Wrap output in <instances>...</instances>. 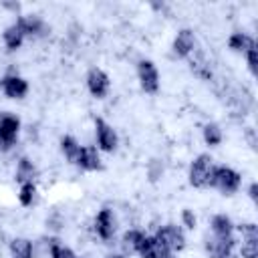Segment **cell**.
Listing matches in <instances>:
<instances>
[{
	"mask_svg": "<svg viewBox=\"0 0 258 258\" xmlns=\"http://www.w3.org/2000/svg\"><path fill=\"white\" fill-rule=\"evenodd\" d=\"M214 157L210 153H198L187 167V181L194 189H210L212 173H214Z\"/></svg>",
	"mask_w": 258,
	"mask_h": 258,
	"instance_id": "6da1fadb",
	"label": "cell"
},
{
	"mask_svg": "<svg viewBox=\"0 0 258 258\" xmlns=\"http://www.w3.org/2000/svg\"><path fill=\"white\" fill-rule=\"evenodd\" d=\"M240 187H242V173L238 169H234L232 165H226V163L214 167L210 189H216L222 196L230 198V196L238 194Z\"/></svg>",
	"mask_w": 258,
	"mask_h": 258,
	"instance_id": "7a4b0ae2",
	"label": "cell"
},
{
	"mask_svg": "<svg viewBox=\"0 0 258 258\" xmlns=\"http://www.w3.org/2000/svg\"><path fill=\"white\" fill-rule=\"evenodd\" d=\"M153 236L157 238V242L171 254H179L185 246H187V236H185V230L175 224V222H165L161 226L155 228Z\"/></svg>",
	"mask_w": 258,
	"mask_h": 258,
	"instance_id": "3957f363",
	"label": "cell"
},
{
	"mask_svg": "<svg viewBox=\"0 0 258 258\" xmlns=\"http://www.w3.org/2000/svg\"><path fill=\"white\" fill-rule=\"evenodd\" d=\"M22 121L18 115L6 111L0 115V153H10L20 137Z\"/></svg>",
	"mask_w": 258,
	"mask_h": 258,
	"instance_id": "277c9868",
	"label": "cell"
},
{
	"mask_svg": "<svg viewBox=\"0 0 258 258\" xmlns=\"http://www.w3.org/2000/svg\"><path fill=\"white\" fill-rule=\"evenodd\" d=\"M135 75L139 81V87L147 95H157L161 87V75L157 64L151 58H139L135 64Z\"/></svg>",
	"mask_w": 258,
	"mask_h": 258,
	"instance_id": "5b68a950",
	"label": "cell"
},
{
	"mask_svg": "<svg viewBox=\"0 0 258 258\" xmlns=\"http://www.w3.org/2000/svg\"><path fill=\"white\" fill-rule=\"evenodd\" d=\"M93 129H95V141H97L95 145H97V149L101 153H113V151H117V147H119V135H117L115 127L109 121H105L103 117H97L95 123H93Z\"/></svg>",
	"mask_w": 258,
	"mask_h": 258,
	"instance_id": "8992f818",
	"label": "cell"
},
{
	"mask_svg": "<svg viewBox=\"0 0 258 258\" xmlns=\"http://www.w3.org/2000/svg\"><path fill=\"white\" fill-rule=\"evenodd\" d=\"M93 232L101 242H111L117 236V216L111 208H101L93 218Z\"/></svg>",
	"mask_w": 258,
	"mask_h": 258,
	"instance_id": "52a82bcc",
	"label": "cell"
},
{
	"mask_svg": "<svg viewBox=\"0 0 258 258\" xmlns=\"http://www.w3.org/2000/svg\"><path fill=\"white\" fill-rule=\"evenodd\" d=\"M238 238H218L208 234L204 238V250L208 258H234Z\"/></svg>",
	"mask_w": 258,
	"mask_h": 258,
	"instance_id": "ba28073f",
	"label": "cell"
},
{
	"mask_svg": "<svg viewBox=\"0 0 258 258\" xmlns=\"http://www.w3.org/2000/svg\"><path fill=\"white\" fill-rule=\"evenodd\" d=\"M85 85H87L89 95L95 97V99H105L109 95V91H111V79L101 67H91L87 71Z\"/></svg>",
	"mask_w": 258,
	"mask_h": 258,
	"instance_id": "9c48e42d",
	"label": "cell"
},
{
	"mask_svg": "<svg viewBox=\"0 0 258 258\" xmlns=\"http://www.w3.org/2000/svg\"><path fill=\"white\" fill-rule=\"evenodd\" d=\"M0 91L4 93L6 99H12V101H22L28 91H30V85L28 81L18 75V73H6L2 79H0Z\"/></svg>",
	"mask_w": 258,
	"mask_h": 258,
	"instance_id": "30bf717a",
	"label": "cell"
},
{
	"mask_svg": "<svg viewBox=\"0 0 258 258\" xmlns=\"http://www.w3.org/2000/svg\"><path fill=\"white\" fill-rule=\"evenodd\" d=\"M198 50V38L191 28H179L171 40V52L175 58H189Z\"/></svg>",
	"mask_w": 258,
	"mask_h": 258,
	"instance_id": "8fae6325",
	"label": "cell"
},
{
	"mask_svg": "<svg viewBox=\"0 0 258 258\" xmlns=\"http://www.w3.org/2000/svg\"><path fill=\"white\" fill-rule=\"evenodd\" d=\"M75 165L81 171H87V173L101 171L103 169V157H101V151L97 149V145H91V143L81 145L79 155L75 159Z\"/></svg>",
	"mask_w": 258,
	"mask_h": 258,
	"instance_id": "7c38bea8",
	"label": "cell"
},
{
	"mask_svg": "<svg viewBox=\"0 0 258 258\" xmlns=\"http://www.w3.org/2000/svg\"><path fill=\"white\" fill-rule=\"evenodd\" d=\"M16 22L24 30L26 38H44L50 32V26L46 24V20L40 14H18Z\"/></svg>",
	"mask_w": 258,
	"mask_h": 258,
	"instance_id": "4fadbf2b",
	"label": "cell"
},
{
	"mask_svg": "<svg viewBox=\"0 0 258 258\" xmlns=\"http://www.w3.org/2000/svg\"><path fill=\"white\" fill-rule=\"evenodd\" d=\"M210 234L212 236H218V238H236V224L234 220L224 214V212H218L210 218Z\"/></svg>",
	"mask_w": 258,
	"mask_h": 258,
	"instance_id": "5bb4252c",
	"label": "cell"
},
{
	"mask_svg": "<svg viewBox=\"0 0 258 258\" xmlns=\"http://www.w3.org/2000/svg\"><path fill=\"white\" fill-rule=\"evenodd\" d=\"M163 254H169V252L157 242V238L153 234H145L135 250V256H139V258H161Z\"/></svg>",
	"mask_w": 258,
	"mask_h": 258,
	"instance_id": "9a60e30c",
	"label": "cell"
},
{
	"mask_svg": "<svg viewBox=\"0 0 258 258\" xmlns=\"http://www.w3.org/2000/svg\"><path fill=\"white\" fill-rule=\"evenodd\" d=\"M24 40H26V34H24V30L20 28V24H18L16 20L10 22V24L4 28V32H2V42H4V46H6L8 52L18 50V48L24 44Z\"/></svg>",
	"mask_w": 258,
	"mask_h": 258,
	"instance_id": "2e32d148",
	"label": "cell"
},
{
	"mask_svg": "<svg viewBox=\"0 0 258 258\" xmlns=\"http://www.w3.org/2000/svg\"><path fill=\"white\" fill-rule=\"evenodd\" d=\"M8 252H10V258H34L36 256V244L30 238L16 236L10 240Z\"/></svg>",
	"mask_w": 258,
	"mask_h": 258,
	"instance_id": "e0dca14e",
	"label": "cell"
},
{
	"mask_svg": "<svg viewBox=\"0 0 258 258\" xmlns=\"http://www.w3.org/2000/svg\"><path fill=\"white\" fill-rule=\"evenodd\" d=\"M256 46V38L244 30H234L230 36H228V48L232 52H238V54H244L246 50L254 48Z\"/></svg>",
	"mask_w": 258,
	"mask_h": 258,
	"instance_id": "ac0fdd59",
	"label": "cell"
},
{
	"mask_svg": "<svg viewBox=\"0 0 258 258\" xmlns=\"http://www.w3.org/2000/svg\"><path fill=\"white\" fill-rule=\"evenodd\" d=\"M36 175H38V169H36L34 161L30 157H26V155L18 157L16 167H14V179L18 181V185L20 183H26V181H34Z\"/></svg>",
	"mask_w": 258,
	"mask_h": 258,
	"instance_id": "d6986e66",
	"label": "cell"
},
{
	"mask_svg": "<svg viewBox=\"0 0 258 258\" xmlns=\"http://www.w3.org/2000/svg\"><path fill=\"white\" fill-rule=\"evenodd\" d=\"M145 234H147V232L141 230V228H129V230H125L123 236H121V252H123L125 256H133L135 250H137V246H139V242L143 240Z\"/></svg>",
	"mask_w": 258,
	"mask_h": 258,
	"instance_id": "ffe728a7",
	"label": "cell"
},
{
	"mask_svg": "<svg viewBox=\"0 0 258 258\" xmlns=\"http://www.w3.org/2000/svg\"><path fill=\"white\" fill-rule=\"evenodd\" d=\"M202 139L208 147H220L224 141V129L220 127V123L210 121L202 127Z\"/></svg>",
	"mask_w": 258,
	"mask_h": 258,
	"instance_id": "44dd1931",
	"label": "cell"
},
{
	"mask_svg": "<svg viewBox=\"0 0 258 258\" xmlns=\"http://www.w3.org/2000/svg\"><path fill=\"white\" fill-rule=\"evenodd\" d=\"M46 242H48L46 244V250H48V256L50 258H83L71 246H67L64 242H60L58 238H48Z\"/></svg>",
	"mask_w": 258,
	"mask_h": 258,
	"instance_id": "7402d4cb",
	"label": "cell"
},
{
	"mask_svg": "<svg viewBox=\"0 0 258 258\" xmlns=\"http://www.w3.org/2000/svg\"><path fill=\"white\" fill-rule=\"evenodd\" d=\"M58 149H60V153H62V157L67 161L75 163V159L79 155V149H81V143H79V139L75 135H62L58 139Z\"/></svg>",
	"mask_w": 258,
	"mask_h": 258,
	"instance_id": "603a6c76",
	"label": "cell"
},
{
	"mask_svg": "<svg viewBox=\"0 0 258 258\" xmlns=\"http://www.w3.org/2000/svg\"><path fill=\"white\" fill-rule=\"evenodd\" d=\"M16 198H18V204H20L22 208H30V206H34V204H36V198H38V187H36V183H34V181L20 183V185H18V194H16Z\"/></svg>",
	"mask_w": 258,
	"mask_h": 258,
	"instance_id": "cb8c5ba5",
	"label": "cell"
},
{
	"mask_svg": "<svg viewBox=\"0 0 258 258\" xmlns=\"http://www.w3.org/2000/svg\"><path fill=\"white\" fill-rule=\"evenodd\" d=\"M236 250L240 258H258V238H240Z\"/></svg>",
	"mask_w": 258,
	"mask_h": 258,
	"instance_id": "d4e9b609",
	"label": "cell"
},
{
	"mask_svg": "<svg viewBox=\"0 0 258 258\" xmlns=\"http://www.w3.org/2000/svg\"><path fill=\"white\" fill-rule=\"evenodd\" d=\"M179 226L183 230H196L198 228V216H196V212L189 210V208H183L181 214H179Z\"/></svg>",
	"mask_w": 258,
	"mask_h": 258,
	"instance_id": "484cf974",
	"label": "cell"
},
{
	"mask_svg": "<svg viewBox=\"0 0 258 258\" xmlns=\"http://www.w3.org/2000/svg\"><path fill=\"white\" fill-rule=\"evenodd\" d=\"M236 232L240 234V238H258V224L256 222L236 224Z\"/></svg>",
	"mask_w": 258,
	"mask_h": 258,
	"instance_id": "4316f807",
	"label": "cell"
},
{
	"mask_svg": "<svg viewBox=\"0 0 258 258\" xmlns=\"http://www.w3.org/2000/svg\"><path fill=\"white\" fill-rule=\"evenodd\" d=\"M244 58H246V67H248V71H250L252 75H256V73H258V46L246 50V52H244Z\"/></svg>",
	"mask_w": 258,
	"mask_h": 258,
	"instance_id": "83f0119b",
	"label": "cell"
},
{
	"mask_svg": "<svg viewBox=\"0 0 258 258\" xmlns=\"http://www.w3.org/2000/svg\"><path fill=\"white\" fill-rule=\"evenodd\" d=\"M248 198L256 204V200H258V183H256V181H252V183L248 185Z\"/></svg>",
	"mask_w": 258,
	"mask_h": 258,
	"instance_id": "f1b7e54d",
	"label": "cell"
},
{
	"mask_svg": "<svg viewBox=\"0 0 258 258\" xmlns=\"http://www.w3.org/2000/svg\"><path fill=\"white\" fill-rule=\"evenodd\" d=\"M107 258H129V256H125L123 252H109Z\"/></svg>",
	"mask_w": 258,
	"mask_h": 258,
	"instance_id": "f546056e",
	"label": "cell"
},
{
	"mask_svg": "<svg viewBox=\"0 0 258 258\" xmlns=\"http://www.w3.org/2000/svg\"><path fill=\"white\" fill-rule=\"evenodd\" d=\"M161 258H177V254H171V252H169V254H163Z\"/></svg>",
	"mask_w": 258,
	"mask_h": 258,
	"instance_id": "4dcf8cb0",
	"label": "cell"
}]
</instances>
